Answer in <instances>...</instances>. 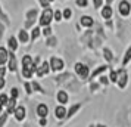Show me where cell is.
Returning <instances> with one entry per match:
<instances>
[{
	"label": "cell",
	"mask_w": 131,
	"mask_h": 127,
	"mask_svg": "<svg viewBox=\"0 0 131 127\" xmlns=\"http://www.w3.org/2000/svg\"><path fill=\"white\" fill-rule=\"evenodd\" d=\"M99 83L103 84V86H107L109 83H111V80H109V77H106V75H102L100 80H99Z\"/></svg>",
	"instance_id": "obj_33"
},
{
	"label": "cell",
	"mask_w": 131,
	"mask_h": 127,
	"mask_svg": "<svg viewBox=\"0 0 131 127\" xmlns=\"http://www.w3.org/2000/svg\"><path fill=\"white\" fill-rule=\"evenodd\" d=\"M102 16H103L105 19H109L111 16H112V9H111V6H109V5L102 9Z\"/></svg>",
	"instance_id": "obj_21"
},
{
	"label": "cell",
	"mask_w": 131,
	"mask_h": 127,
	"mask_svg": "<svg viewBox=\"0 0 131 127\" xmlns=\"http://www.w3.org/2000/svg\"><path fill=\"white\" fill-rule=\"evenodd\" d=\"M81 106H83V102H77V103H74V105H71V106H69V109H68V115H66V120L72 118V117L77 114L80 109H81Z\"/></svg>",
	"instance_id": "obj_11"
},
{
	"label": "cell",
	"mask_w": 131,
	"mask_h": 127,
	"mask_svg": "<svg viewBox=\"0 0 131 127\" xmlns=\"http://www.w3.org/2000/svg\"><path fill=\"white\" fill-rule=\"evenodd\" d=\"M16 106H18V105H16V99H15V97H10V99H9V103L6 105V112L7 114H13L15 109H16Z\"/></svg>",
	"instance_id": "obj_16"
},
{
	"label": "cell",
	"mask_w": 131,
	"mask_h": 127,
	"mask_svg": "<svg viewBox=\"0 0 131 127\" xmlns=\"http://www.w3.org/2000/svg\"><path fill=\"white\" fill-rule=\"evenodd\" d=\"M24 127H31V124H28V123H27V124H24Z\"/></svg>",
	"instance_id": "obj_47"
},
{
	"label": "cell",
	"mask_w": 131,
	"mask_h": 127,
	"mask_svg": "<svg viewBox=\"0 0 131 127\" xmlns=\"http://www.w3.org/2000/svg\"><path fill=\"white\" fill-rule=\"evenodd\" d=\"M89 127H96V124H93V123H91V124H89Z\"/></svg>",
	"instance_id": "obj_48"
},
{
	"label": "cell",
	"mask_w": 131,
	"mask_h": 127,
	"mask_svg": "<svg viewBox=\"0 0 131 127\" xmlns=\"http://www.w3.org/2000/svg\"><path fill=\"white\" fill-rule=\"evenodd\" d=\"M71 16H72V11L69 9V7L65 9V11H63V19H69Z\"/></svg>",
	"instance_id": "obj_36"
},
{
	"label": "cell",
	"mask_w": 131,
	"mask_h": 127,
	"mask_svg": "<svg viewBox=\"0 0 131 127\" xmlns=\"http://www.w3.org/2000/svg\"><path fill=\"white\" fill-rule=\"evenodd\" d=\"M6 86V81H5V77H0V90H3Z\"/></svg>",
	"instance_id": "obj_39"
},
{
	"label": "cell",
	"mask_w": 131,
	"mask_h": 127,
	"mask_svg": "<svg viewBox=\"0 0 131 127\" xmlns=\"http://www.w3.org/2000/svg\"><path fill=\"white\" fill-rule=\"evenodd\" d=\"M71 79H72V75L69 73H63V74H60V75H56L54 77V81L58 84H62L63 81H71Z\"/></svg>",
	"instance_id": "obj_14"
},
{
	"label": "cell",
	"mask_w": 131,
	"mask_h": 127,
	"mask_svg": "<svg viewBox=\"0 0 131 127\" xmlns=\"http://www.w3.org/2000/svg\"><path fill=\"white\" fill-rule=\"evenodd\" d=\"M130 11H131V5L127 0H122V2L119 3V13H121L122 16H128V15H130Z\"/></svg>",
	"instance_id": "obj_10"
},
{
	"label": "cell",
	"mask_w": 131,
	"mask_h": 127,
	"mask_svg": "<svg viewBox=\"0 0 131 127\" xmlns=\"http://www.w3.org/2000/svg\"><path fill=\"white\" fill-rule=\"evenodd\" d=\"M103 56H105V59H106L107 62H112L113 61V53H112L111 49H107V47L103 49Z\"/></svg>",
	"instance_id": "obj_22"
},
{
	"label": "cell",
	"mask_w": 131,
	"mask_h": 127,
	"mask_svg": "<svg viewBox=\"0 0 131 127\" xmlns=\"http://www.w3.org/2000/svg\"><path fill=\"white\" fill-rule=\"evenodd\" d=\"M18 40L21 43H28L30 37H28V34H27V31H25V30H21L18 33Z\"/></svg>",
	"instance_id": "obj_20"
},
{
	"label": "cell",
	"mask_w": 131,
	"mask_h": 127,
	"mask_svg": "<svg viewBox=\"0 0 131 127\" xmlns=\"http://www.w3.org/2000/svg\"><path fill=\"white\" fill-rule=\"evenodd\" d=\"M75 74H77L81 80H85V79H89L90 70H89V67H87L85 64H83V62H77V64H75Z\"/></svg>",
	"instance_id": "obj_2"
},
{
	"label": "cell",
	"mask_w": 131,
	"mask_h": 127,
	"mask_svg": "<svg viewBox=\"0 0 131 127\" xmlns=\"http://www.w3.org/2000/svg\"><path fill=\"white\" fill-rule=\"evenodd\" d=\"M130 61H131V46L127 49V50H125V55H124V58H122V65L125 67V65H127Z\"/></svg>",
	"instance_id": "obj_23"
},
{
	"label": "cell",
	"mask_w": 131,
	"mask_h": 127,
	"mask_svg": "<svg viewBox=\"0 0 131 127\" xmlns=\"http://www.w3.org/2000/svg\"><path fill=\"white\" fill-rule=\"evenodd\" d=\"M50 68H52L53 73H59V71H62V70L65 68V62L60 59V58L53 56V58L50 59Z\"/></svg>",
	"instance_id": "obj_5"
},
{
	"label": "cell",
	"mask_w": 131,
	"mask_h": 127,
	"mask_svg": "<svg viewBox=\"0 0 131 127\" xmlns=\"http://www.w3.org/2000/svg\"><path fill=\"white\" fill-rule=\"evenodd\" d=\"M106 2H107V3H111V2H112V0H106Z\"/></svg>",
	"instance_id": "obj_49"
},
{
	"label": "cell",
	"mask_w": 131,
	"mask_h": 127,
	"mask_svg": "<svg viewBox=\"0 0 131 127\" xmlns=\"http://www.w3.org/2000/svg\"><path fill=\"white\" fill-rule=\"evenodd\" d=\"M40 33H41V30H40V28H32V31H31V38H32V40H36L37 37L40 36Z\"/></svg>",
	"instance_id": "obj_30"
},
{
	"label": "cell",
	"mask_w": 131,
	"mask_h": 127,
	"mask_svg": "<svg viewBox=\"0 0 131 127\" xmlns=\"http://www.w3.org/2000/svg\"><path fill=\"white\" fill-rule=\"evenodd\" d=\"M3 37V27H2V24H0V38Z\"/></svg>",
	"instance_id": "obj_44"
},
{
	"label": "cell",
	"mask_w": 131,
	"mask_h": 127,
	"mask_svg": "<svg viewBox=\"0 0 131 127\" xmlns=\"http://www.w3.org/2000/svg\"><path fill=\"white\" fill-rule=\"evenodd\" d=\"M7 70H9L10 73H16V70H18L16 56H15V53H13L12 50L9 52V59H7Z\"/></svg>",
	"instance_id": "obj_9"
},
{
	"label": "cell",
	"mask_w": 131,
	"mask_h": 127,
	"mask_svg": "<svg viewBox=\"0 0 131 127\" xmlns=\"http://www.w3.org/2000/svg\"><path fill=\"white\" fill-rule=\"evenodd\" d=\"M96 127H106V124H102V123H97V124H96Z\"/></svg>",
	"instance_id": "obj_45"
},
{
	"label": "cell",
	"mask_w": 131,
	"mask_h": 127,
	"mask_svg": "<svg viewBox=\"0 0 131 127\" xmlns=\"http://www.w3.org/2000/svg\"><path fill=\"white\" fill-rule=\"evenodd\" d=\"M118 71H115V70H111V75H109V80H111V83H115L116 84V81H118Z\"/></svg>",
	"instance_id": "obj_25"
},
{
	"label": "cell",
	"mask_w": 131,
	"mask_h": 127,
	"mask_svg": "<svg viewBox=\"0 0 131 127\" xmlns=\"http://www.w3.org/2000/svg\"><path fill=\"white\" fill-rule=\"evenodd\" d=\"M80 22H81V25H84V27H91V25L94 24L93 18H90V16H87V15L81 16V18H80Z\"/></svg>",
	"instance_id": "obj_18"
},
{
	"label": "cell",
	"mask_w": 131,
	"mask_h": 127,
	"mask_svg": "<svg viewBox=\"0 0 131 127\" xmlns=\"http://www.w3.org/2000/svg\"><path fill=\"white\" fill-rule=\"evenodd\" d=\"M56 43H58V40L54 38V37H50L47 40V46H50V47H53V46H56Z\"/></svg>",
	"instance_id": "obj_37"
},
{
	"label": "cell",
	"mask_w": 131,
	"mask_h": 127,
	"mask_svg": "<svg viewBox=\"0 0 131 127\" xmlns=\"http://www.w3.org/2000/svg\"><path fill=\"white\" fill-rule=\"evenodd\" d=\"M7 59H9V52L5 47L0 46V67H3L7 62Z\"/></svg>",
	"instance_id": "obj_15"
},
{
	"label": "cell",
	"mask_w": 131,
	"mask_h": 127,
	"mask_svg": "<svg viewBox=\"0 0 131 127\" xmlns=\"http://www.w3.org/2000/svg\"><path fill=\"white\" fill-rule=\"evenodd\" d=\"M13 115H15V120L16 121H19V123L24 121L27 118V108L24 105H18L16 109H15V112H13Z\"/></svg>",
	"instance_id": "obj_8"
},
{
	"label": "cell",
	"mask_w": 131,
	"mask_h": 127,
	"mask_svg": "<svg viewBox=\"0 0 131 127\" xmlns=\"http://www.w3.org/2000/svg\"><path fill=\"white\" fill-rule=\"evenodd\" d=\"M118 81H116V84H118V87L122 90V89H125V86L128 84V73L125 71L124 68H121L118 71Z\"/></svg>",
	"instance_id": "obj_4"
},
{
	"label": "cell",
	"mask_w": 131,
	"mask_h": 127,
	"mask_svg": "<svg viewBox=\"0 0 131 127\" xmlns=\"http://www.w3.org/2000/svg\"><path fill=\"white\" fill-rule=\"evenodd\" d=\"M66 115H68V109L65 108V105H58L56 108H54V118L58 121H63L66 120Z\"/></svg>",
	"instance_id": "obj_6"
},
{
	"label": "cell",
	"mask_w": 131,
	"mask_h": 127,
	"mask_svg": "<svg viewBox=\"0 0 131 127\" xmlns=\"http://www.w3.org/2000/svg\"><path fill=\"white\" fill-rule=\"evenodd\" d=\"M50 71H52V68H50V62L44 61V62L40 64V67L37 68L36 74H37V77H44V75H47Z\"/></svg>",
	"instance_id": "obj_7"
},
{
	"label": "cell",
	"mask_w": 131,
	"mask_h": 127,
	"mask_svg": "<svg viewBox=\"0 0 131 127\" xmlns=\"http://www.w3.org/2000/svg\"><path fill=\"white\" fill-rule=\"evenodd\" d=\"M36 114L41 118V117H47L49 115V106L46 103H38L37 105V109H36Z\"/></svg>",
	"instance_id": "obj_13"
},
{
	"label": "cell",
	"mask_w": 131,
	"mask_h": 127,
	"mask_svg": "<svg viewBox=\"0 0 131 127\" xmlns=\"http://www.w3.org/2000/svg\"><path fill=\"white\" fill-rule=\"evenodd\" d=\"M49 2H53V0H49Z\"/></svg>",
	"instance_id": "obj_50"
},
{
	"label": "cell",
	"mask_w": 131,
	"mask_h": 127,
	"mask_svg": "<svg viewBox=\"0 0 131 127\" xmlns=\"http://www.w3.org/2000/svg\"><path fill=\"white\" fill-rule=\"evenodd\" d=\"M38 58H36V61H32L30 55H25L22 58V77L24 79H31L34 73L37 71V64H38Z\"/></svg>",
	"instance_id": "obj_1"
},
{
	"label": "cell",
	"mask_w": 131,
	"mask_h": 127,
	"mask_svg": "<svg viewBox=\"0 0 131 127\" xmlns=\"http://www.w3.org/2000/svg\"><path fill=\"white\" fill-rule=\"evenodd\" d=\"M62 18H63V12H60V11H56V12L53 13V19L56 21V22L62 21Z\"/></svg>",
	"instance_id": "obj_29"
},
{
	"label": "cell",
	"mask_w": 131,
	"mask_h": 127,
	"mask_svg": "<svg viewBox=\"0 0 131 127\" xmlns=\"http://www.w3.org/2000/svg\"><path fill=\"white\" fill-rule=\"evenodd\" d=\"M49 121H47V117H41L40 120H38V126L40 127H47Z\"/></svg>",
	"instance_id": "obj_34"
},
{
	"label": "cell",
	"mask_w": 131,
	"mask_h": 127,
	"mask_svg": "<svg viewBox=\"0 0 131 127\" xmlns=\"http://www.w3.org/2000/svg\"><path fill=\"white\" fill-rule=\"evenodd\" d=\"M56 101H58L60 105H66L68 101H69V95H68L65 90H59L56 93Z\"/></svg>",
	"instance_id": "obj_12"
},
{
	"label": "cell",
	"mask_w": 131,
	"mask_h": 127,
	"mask_svg": "<svg viewBox=\"0 0 131 127\" xmlns=\"http://www.w3.org/2000/svg\"><path fill=\"white\" fill-rule=\"evenodd\" d=\"M52 19H53V12H52V9L47 7V9H44V12L40 16V25L41 27H47V25H50Z\"/></svg>",
	"instance_id": "obj_3"
},
{
	"label": "cell",
	"mask_w": 131,
	"mask_h": 127,
	"mask_svg": "<svg viewBox=\"0 0 131 127\" xmlns=\"http://www.w3.org/2000/svg\"><path fill=\"white\" fill-rule=\"evenodd\" d=\"M107 68H109V67H107V65H100V67H99V68H96L94 71L91 73V75H90V79H91V80H93V79H96L97 75H100L102 73H105V71H106Z\"/></svg>",
	"instance_id": "obj_17"
},
{
	"label": "cell",
	"mask_w": 131,
	"mask_h": 127,
	"mask_svg": "<svg viewBox=\"0 0 131 127\" xmlns=\"http://www.w3.org/2000/svg\"><path fill=\"white\" fill-rule=\"evenodd\" d=\"M24 87H25V92H27V95H32L34 89H32V84H31V83L25 81V83H24Z\"/></svg>",
	"instance_id": "obj_27"
},
{
	"label": "cell",
	"mask_w": 131,
	"mask_h": 127,
	"mask_svg": "<svg viewBox=\"0 0 131 127\" xmlns=\"http://www.w3.org/2000/svg\"><path fill=\"white\" fill-rule=\"evenodd\" d=\"M90 89H91V92L96 90V89H97V84H96V83H91V84H90Z\"/></svg>",
	"instance_id": "obj_43"
},
{
	"label": "cell",
	"mask_w": 131,
	"mask_h": 127,
	"mask_svg": "<svg viewBox=\"0 0 131 127\" xmlns=\"http://www.w3.org/2000/svg\"><path fill=\"white\" fill-rule=\"evenodd\" d=\"M36 15H37V11H36V9L30 11V12L27 13V18H28V21H32V18H36Z\"/></svg>",
	"instance_id": "obj_35"
},
{
	"label": "cell",
	"mask_w": 131,
	"mask_h": 127,
	"mask_svg": "<svg viewBox=\"0 0 131 127\" xmlns=\"http://www.w3.org/2000/svg\"><path fill=\"white\" fill-rule=\"evenodd\" d=\"M77 5L80 7H85L87 6V0H77Z\"/></svg>",
	"instance_id": "obj_38"
},
{
	"label": "cell",
	"mask_w": 131,
	"mask_h": 127,
	"mask_svg": "<svg viewBox=\"0 0 131 127\" xmlns=\"http://www.w3.org/2000/svg\"><path fill=\"white\" fill-rule=\"evenodd\" d=\"M7 112H3V114L0 115V127H5V124H6V121H7Z\"/></svg>",
	"instance_id": "obj_31"
},
{
	"label": "cell",
	"mask_w": 131,
	"mask_h": 127,
	"mask_svg": "<svg viewBox=\"0 0 131 127\" xmlns=\"http://www.w3.org/2000/svg\"><path fill=\"white\" fill-rule=\"evenodd\" d=\"M102 2H103V0H94V2H93V5H94V7H96V9L102 6Z\"/></svg>",
	"instance_id": "obj_40"
},
{
	"label": "cell",
	"mask_w": 131,
	"mask_h": 127,
	"mask_svg": "<svg viewBox=\"0 0 131 127\" xmlns=\"http://www.w3.org/2000/svg\"><path fill=\"white\" fill-rule=\"evenodd\" d=\"M3 108H5V106H3V105H2V103H0V115L3 114Z\"/></svg>",
	"instance_id": "obj_46"
},
{
	"label": "cell",
	"mask_w": 131,
	"mask_h": 127,
	"mask_svg": "<svg viewBox=\"0 0 131 127\" xmlns=\"http://www.w3.org/2000/svg\"><path fill=\"white\" fill-rule=\"evenodd\" d=\"M7 46H9V49H10L12 52H15V50L18 49V40H16V37H9Z\"/></svg>",
	"instance_id": "obj_19"
},
{
	"label": "cell",
	"mask_w": 131,
	"mask_h": 127,
	"mask_svg": "<svg viewBox=\"0 0 131 127\" xmlns=\"http://www.w3.org/2000/svg\"><path fill=\"white\" fill-rule=\"evenodd\" d=\"M9 99H10V97L7 96L6 93H2V95H0V103H2L3 106H6L7 103H9Z\"/></svg>",
	"instance_id": "obj_26"
},
{
	"label": "cell",
	"mask_w": 131,
	"mask_h": 127,
	"mask_svg": "<svg viewBox=\"0 0 131 127\" xmlns=\"http://www.w3.org/2000/svg\"><path fill=\"white\" fill-rule=\"evenodd\" d=\"M40 3L43 5V7H46V9L49 7V0H40Z\"/></svg>",
	"instance_id": "obj_41"
},
{
	"label": "cell",
	"mask_w": 131,
	"mask_h": 127,
	"mask_svg": "<svg viewBox=\"0 0 131 127\" xmlns=\"http://www.w3.org/2000/svg\"><path fill=\"white\" fill-rule=\"evenodd\" d=\"M5 74H6V68L0 67V77H5Z\"/></svg>",
	"instance_id": "obj_42"
},
{
	"label": "cell",
	"mask_w": 131,
	"mask_h": 127,
	"mask_svg": "<svg viewBox=\"0 0 131 127\" xmlns=\"http://www.w3.org/2000/svg\"><path fill=\"white\" fill-rule=\"evenodd\" d=\"M18 96H19V89L18 87H12V89H10V97L18 99Z\"/></svg>",
	"instance_id": "obj_32"
},
{
	"label": "cell",
	"mask_w": 131,
	"mask_h": 127,
	"mask_svg": "<svg viewBox=\"0 0 131 127\" xmlns=\"http://www.w3.org/2000/svg\"><path fill=\"white\" fill-rule=\"evenodd\" d=\"M41 34H43L44 37H50V36H52V28H50L49 25H47V27H43Z\"/></svg>",
	"instance_id": "obj_28"
},
{
	"label": "cell",
	"mask_w": 131,
	"mask_h": 127,
	"mask_svg": "<svg viewBox=\"0 0 131 127\" xmlns=\"http://www.w3.org/2000/svg\"><path fill=\"white\" fill-rule=\"evenodd\" d=\"M31 84H32V89H34L36 92H38L40 95H46V90H44V89H43L41 86H40L38 83H37V81H32Z\"/></svg>",
	"instance_id": "obj_24"
}]
</instances>
